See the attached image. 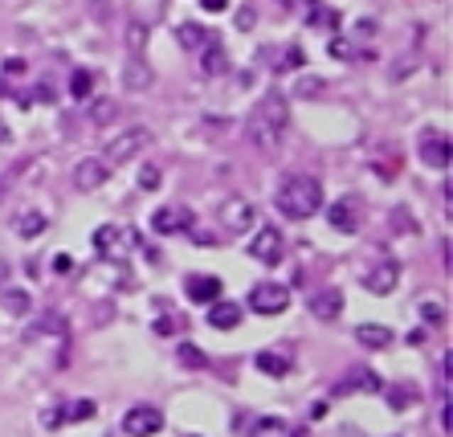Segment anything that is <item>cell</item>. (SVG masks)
Returning a JSON list of instances; mask_svg holds the SVG:
<instances>
[{
	"label": "cell",
	"instance_id": "obj_24",
	"mask_svg": "<svg viewBox=\"0 0 453 437\" xmlns=\"http://www.w3.org/2000/svg\"><path fill=\"white\" fill-rule=\"evenodd\" d=\"M249 437H290V425L282 417H261V421H253Z\"/></svg>",
	"mask_w": 453,
	"mask_h": 437
},
{
	"label": "cell",
	"instance_id": "obj_27",
	"mask_svg": "<svg viewBox=\"0 0 453 437\" xmlns=\"http://www.w3.org/2000/svg\"><path fill=\"white\" fill-rule=\"evenodd\" d=\"M258 368L266 376H286V372H290V360L282 356V352H261V356H258Z\"/></svg>",
	"mask_w": 453,
	"mask_h": 437
},
{
	"label": "cell",
	"instance_id": "obj_25",
	"mask_svg": "<svg viewBox=\"0 0 453 437\" xmlns=\"http://www.w3.org/2000/svg\"><path fill=\"white\" fill-rule=\"evenodd\" d=\"M147 37H151V29H147L143 21H131V25H127V33H123V41H127L131 58H135V53H143V49H147Z\"/></svg>",
	"mask_w": 453,
	"mask_h": 437
},
{
	"label": "cell",
	"instance_id": "obj_17",
	"mask_svg": "<svg viewBox=\"0 0 453 437\" xmlns=\"http://www.w3.org/2000/svg\"><path fill=\"white\" fill-rule=\"evenodd\" d=\"M200 49H204V53H200V74H209V78H221V74L229 70V53L221 49V41H212V37H209V41H204Z\"/></svg>",
	"mask_w": 453,
	"mask_h": 437
},
{
	"label": "cell",
	"instance_id": "obj_22",
	"mask_svg": "<svg viewBox=\"0 0 453 437\" xmlns=\"http://www.w3.org/2000/svg\"><path fill=\"white\" fill-rule=\"evenodd\" d=\"M307 25H323V29H339V13L327 9L323 0H307Z\"/></svg>",
	"mask_w": 453,
	"mask_h": 437
},
{
	"label": "cell",
	"instance_id": "obj_9",
	"mask_svg": "<svg viewBox=\"0 0 453 437\" xmlns=\"http://www.w3.org/2000/svg\"><path fill=\"white\" fill-rule=\"evenodd\" d=\"M163 429V413L151 405H135L127 409V417H123V433L127 437H155Z\"/></svg>",
	"mask_w": 453,
	"mask_h": 437
},
{
	"label": "cell",
	"instance_id": "obj_42",
	"mask_svg": "<svg viewBox=\"0 0 453 437\" xmlns=\"http://www.w3.org/2000/svg\"><path fill=\"white\" fill-rule=\"evenodd\" d=\"M282 65H286V70H294V65H302V49L294 45L290 53H286V62H282Z\"/></svg>",
	"mask_w": 453,
	"mask_h": 437
},
{
	"label": "cell",
	"instance_id": "obj_31",
	"mask_svg": "<svg viewBox=\"0 0 453 437\" xmlns=\"http://www.w3.org/2000/svg\"><path fill=\"white\" fill-rule=\"evenodd\" d=\"M70 421H86V417H94V401H74L70 409H62Z\"/></svg>",
	"mask_w": 453,
	"mask_h": 437
},
{
	"label": "cell",
	"instance_id": "obj_37",
	"mask_svg": "<svg viewBox=\"0 0 453 437\" xmlns=\"http://www.w3.org/2000/svg\"><path fill=\"white\" fill-rule=\"evenodd\" d=\"M176 327H180V319H176V315H160V319H155V331H160V335H172Z\"/></svg>",
	"mask_w": 453,
	"mask_h": 437
},
{
	"label": "cell",
	"instance_id": "obj_7",
	"mask_svg": "<svg viewBox=\"0 0 453 437\" xmlns=\"http://www.w3.org/2000/svg\"><path fill=\"white\" fill-rule=\"evenodd\" d=\"M249 307L258 311V315H282V311L290 307V291L278 286V282H258L249 291Z\"/></svg>",
	"mask_w": 453,
	"mask_h": 437
},
{
	"label": "cell",
	"instance_id": "obj_5",
	"mask_svg": "<svg viewBox=\"0 0 453 437\" xmlns=\"http://www.w3.org/2000/svg\"><path fill=\"white\" fill-rule=\"evenodd\" d=\"M282 249H286L282 229L278 225H261L258 233H253V242H249V258L261 261V266H278V261H282Z\"/></svg>",
	"mask_w": 453,
	"mask_h": 437
},
{
	"label": "cell",
	"instance_id": "obj_6",
	"mask_svg": "<svg viewBox=\"0 0 453 437\" xmlns=\"http://www.w3.org/2000/svg\"><path fill=\"white\" fill-rule=\"evenodd\" d=\"M221 225L229 233H249V229L258 225V209H253V200H245V196H229L225 205H221Z\"/></svg>",
	"mask_w": 453,
	"mask_h": 437
},
{
	"label": "cell",
	"instance_id": "obj_35",
	"mask_svg": "<svg viewBox=\"0 0 453 437\" xmlns=\"http://www.w3.org/2000/svg\"><path fill=\"white\" fill-rule=\"evenodd\" d=\"M155 184H160V168H155V163H143V172H139V188H147V193H151Z\"/></svg>",
	"mask_w": 453,
	"mask_h": 437
},
{
	"label": "cell",
	"instance_id": "obj_4",
	"mask_svg": "<svg viewBox=\"0 0 453 437\" xmlns=\"http://www.w3.org/2000/svg\"><path fill=\"white\" fill-rule=\"evenodd\" d=\"M327 221L335 233H347V237H356L359 229H364V200L359 196H339L331 212H327Z\"/></svg>",
	"mask_w": 453,
	"mask_h": 437
},
{
	"label": "cell",
	"instance_id": "obj_39",
	"mask_svg": "<svg viewBox=\"0 0 453 437\" xmlns=\"http://www.w3.org/2000/svg\"><path fill=\"white\" fill-rule=\"evenodd\" d=\"M388 405H392V409H405V405H413V392H388Z\"/></svg>",
	"mask_w": 453,
	"mask_h": 437
},
{
	"label": "cell",
	"instance_id": "obj_12",
	"mask_svg": "<svg viewBox=\"0 0 453 437\" xmlns=\"http://www.w3.org/2000/svg\"><path fill=\"white\" fill-rule=\"evenodd\" d=\"M307 307H310V315H315V319H323V323H335V319L343 315V294L335 291V286H323V291L310 294Z\"/></svg>",
	"mask_w": 453,
	"mask_h": 437
},
{
	"label": "cell",
	"instance_id": "obj_16",
	"mask_svg": "<svg viewBox=\"0 0 453 437\" xmlns=\"http://www.w3.org/2000/svg\"><path fill=\"white\" fill-rule=\"evenodd\" d=\"M209 323L217 331H233L241 323V303H229V298H212L209 303Z\"/></svg>",
	"mask_w": 453,
	"mask_h": 437
},
{
	"label": "cell",
	"instance_id": "obj_14",
	"mask_svg": "<svg viewBox=\"0 0 453 437\" xmlns=\"http://www.w3.org/2000/svg\"><path fill=\"white\" fill-rule=\"evenodd\" d=\"M184 294H188L192 303H200V307H209L212 298H221V278H212V274H188Z\"/></svg>",
	"mask_w": 453,
	"mask_h": 437
},
{
	"label": "cell",
	"instance_id": "obj_29",
	"mask_svg": "<svg viewBox=\"0 0 453 437\" xmlns=\"http://www.w3.org/2000/svg\"><path fill=\"white\" fill-rule=\"evenodd\" d=\"M90 90H94V74H90V70H74V74H70V95L78 98V102H86Z\"/></svg>",
	"mask_w": 453,
	"mask_h": 437
},
{
	"label": "cell",
	"instance_id": "obj_46",
	"mask_svg": "<svg viewBox=\"0 0 453 437\" xmlns=\"http://www.w3.org/2000/svg\"><path fill=\"white\" fill-rule=\"evenodd\" d=\"M184 437H196V433H184Z\"/></svg>",
	"mask_w": 453,
	"mask_h": 437
},
{
	"label": "cell",
	"instance_id": "obj_28",
	"mask_svg": "<svg viewBox=\"0 0 453 437\" xmlns=\"http://www.w3.org/2000/svg\"><path fill=\"white\" fill-rule=\"evenodd\" d=\"M33 298L29 291H21V286H4V311H13V315H29Z\"/></svg>",
	"mask_w": 453,
	"mask_h": 437
},
{
	"label": "cell",
	"instance_id": "obj_2",
	"mask_svg": "<svg viewBox=\"0 0 453 437\" xmlns=\"http://www.w3.org/2000/svg\"><path fill=\"white\" fill-rule=\"evenodd\" d=\"M274 205L282 217H290V221H307L315 212L323 209V184L315 176H286L282 180V188L274 193Z\"/></svg>",
	"mask_w": 453,
	"mask_h": 437
},
{
	"label": "cell",
	"instance_id": "obj_10",
	"mask_svg": "<svg viewBox=\"0 0 453 437\" xmlns=\"http://www.w3.org/2000/svg\"><path fill=\"white\" fill-rule=\"evenodd\" d=\"M107 180H111V163L102 160V156H86V160H78V168H74L78 193H98Z\"/></svg>",
	"mask_w": 453,
	"mask_h": 437
},
{
	"label": "cell",
	"instance_id": "obj_33",
	"mask_svg": "<svg viewBox=\"0 0 453 437\" xmlns=\"http://www.w3.org/2000/svg\"><path fill=\"white\" fill-rule=\"evenodd\" d=\"M82 4H86V9H90V13H94V21H111V0H82Z\"/></svg>",
	"mask_w": 453,
	"mask_h": 437
},
{
	"label": "cell",
	"instance_id": "obj_34",
	"mask_svg": "<svg viewBox=\"0 0 453 437\" xmlns=\"http://www.w3.org/2000/svg\"><path fill=\"white\" fill-rule=\"evenodd\" d=\"M323 86H327L323 78H315V74H310V78H298V86H294V95H319Z\"/></svg>",
	"mask_w": 453,
	"mask_h": 437
},
{
	"label": "cell",
	"instance_id": "obj_26",
	"mask_svg": "<svg viewBox=\"0 0 453 437\" xmlns=\"http://www.w3.org/2000/svg\"><path fill=\"white\" fill-rule=\"evenodd\" d=\"M114 114H119V102H114V98H94V102H90V123H94V127H107Z\"/></svg>",
	"mask_w": 453,
	"mask_h": 437
},
{
	"label": "cell",
	"instance_id": "obj_13",
	"mask_svg": "<svg viewBox=\"0 0 453 437\" xmlns=\"http://www.w3.org/2000/svg\"><path fill=\"white\" fill-rule=\"evenodd\" d=\"M421 160L429 163V168H449V160H453V144H449V135H421Z\"/></svg>",
	"mask_w": 453,
	"mask_h": 437
},
{
	"label": "cell",
	"instance_id": "obj_40",
	"mask_svg": "<svg viewBox=\"0 0 453 437\" xmlns=\"http://www.w3.org/2000/svg\"><path fill=\"white\" fill-rule=\"evenodd\" d=\"M33 95H37V102H53V86H49V82H41V86H37V90H33Z\"/></svg>",
	"mask_w": 453,
	"mask_h": 437
},
{
	"label": "cell",
	"instance_id": "obj_45",
	"mask_svg": "<svg viewBox=\"0 0 453 437\" xmlns=\"http://www.w3.org/2000/svg\"><path fill=\"white\" fill-rule=\"evenodd\" d=\"M0 144H9V127H4V119H0Z\"/></svg>",
	"mask_w": 453,
	"mask_h": 437
},
{
	"label": "cell",
	"instance_id": "obj_21",
	"mask_svg": "<svg viewBox=\"0 0 453 437\" xmlns=\"http://www.w3.org/2000/svg\"><path fill=\"white\" fill-rule=\"evenodd\" d=\"M45 212L41 209H25L21 212V217H16V233H21V237H25V242H33V237H41V233H45Z\"/></svg>",
	"mask_w": 453,
	"mask_h": 437
},
{
	"label": "cell",
	"instance_id": "obj_30",
	"mask_svg": "<svg viewBox=\"0 0 453 437\" xmlns=\"http://www.w3.org/2000/svg\"><path fill=\"white\" fill-rule=\"evenodd\" d=\"M176 360L184 364V368H209V356H204L196 343H180V347H176Z\"/></svg>",
	"mask_w": 453,
	"mask_h": 437
},
{
	"label": "cell",
	"instance_id": "obj_41",
	"mask_svg": "<svg viewBox=\"0 0 453 437\" xmlns=\"http://www.w3.org/2000/svg\"><path fill=\"white\" fill-rule=\"evenodd\" d=\"M200 9H204V13H225L229 0H200Z\"/></svg>",
	"mask_w": 453,
	"mask_h": 437
},
{
	"label": "cell",
	"instance_id": "obj_18",
	"mask_svg": "<svg viewBox=\"0 0 453 437\" xmlns=\"http://www.w3.org/2000/svg\"><path fill=\"white\" fill-rule=\"evenodd\" d=\"M127 242H135V237H131V233H123L119 225H102V229L94 233V245L102 249V254H111V258H119Z\"/></svg>",
	"mask_w": 453,
	"mask_h": 437
},
{
	"label": "cell",
	"instance_id": "obj_19",
	"mask_svg": "<svg viewBox=\"0 0 453 437\" xmlns=\"http://www.w3.org/2000/svg\"><path fill=\"white\" fill-rule=\"evenodd\" d=\"M335 392H380V376L372 372V368H356V372L347 376V380H339L335 384Z\"/></svg>",
	"mask_w": 453,
	"mask_h": 437
},
{
	"label": "cell",
	"instance_id": "obj_15",
	"mask_svg": "<svg viewBox=\"0 0 453 437\" xmlns=\"http://www.w3.org/2000/svg\"><path fill=\"white\" fill-rule=\"evenodd\" d=\"M151 82H155V70H151V65H147L139 53H135V58L123 65V86H127L131 95H139V90H147Z\"/></svg>",
	"mask_w": 453,
	"mask_h": 437
},
{
	"label": "cell",
	"instance_id": "obj_8",
	"mask_svg": "<svg viewBox=\"0 0 453 437\" xmlns=\"http://www.w3.org/2000/svg\"><path fill=\"white\" fill-rule=\"evenodd\" d=\"M188 225H192V212H188V205H160V209L151 212V229H155L160 237L188 233Z\"/></svg>",
	"mask_w": 453,
	"mask_h": 437
},
{
	"label": "cell",
	"instance_id": "obj_32",
	"mask_svg": "<svg viewBox=\"0 0 453 437\" xmlns=\"http://www.w3.org/2000/svg\"><path fill=\"white\" fill-rule=\"evenodd\" d=\"M421 319H425V323H433V327H441V323H445V307H437V303H425V307H421Z\"/></svg>",
	"mask_w": 453,
	"mask_h": 437
},
{
	"label": "cell",
	"instance_id": "obj_44",
	"mask_svg": "<svg viewBox=\"0 0 453 437\" xmlns=\"http://www.w3.org/2000/svg\"><path fill=\"white\" fill-rule=\"evenodd\" d=\"M237 25H241V29H249V25H253V9H241V13H237Z\"/></svg>",
	"mask_w": 453,
	"mask_h": 437
},
{
	"label": "cell",
	"instance_id": "obj_1",
	"mask_svg": "<svg viewBox=\"0 0 453 437\" xmlns=\"http://www.w3.org/2000/svg\"><path fill=\"white\" fill-rule=\"evenodd\" d=\"M290 127V102L282 95H261L253 111L245 114V139L258 147L261 156H278V147Z\"/></svg>",
	"mask_w": 453,
	"mask_h": 437
},
{
	"label": "cell",
	"instance_id": "obj_11",
	"mask_svg": "<svg viewBox=\"0 0 453 437\" xmlns=\"http://www.w3.org/2000/svg\"><path fill=\"white\" fill-rule=\"evenodd\" d=\"M368 294H392L396 291V282H400V261L396 258H380V261H372V270H368Z\"/></svg>",
	"mask_w": 453,
	"mask_h": 437
},
{
	"label": "cell",
	"instance_id": "obj_43",
	"mask_svg": "<svg viewBox=\"0 0 453 437\" xmlns=\"http://www.w3.org/2000/svg\"><path fill=\"white\" fill-rule=\"evenodd\" d=\"M4 74H25V62H21V58H9V62H4Z\"/></svg>",
	"mask_w": 453,
	"mask_h": 437
},
{
	"label": "cell",
	"instance_id": "obj_38",
	"mask_svg": "<svg viewBox=\"0 0 453 437\" xmlns=\"http://www.w3.org/2000/svg\"><path fill=\"white\" fill-rule=\"evenodd\" d=\"M62 409H45V413H41V421H45V429H58V425H62Z\"/></svg>",
	"mask_w": 453,
	"mask_h": 437
},
{
	"label": "cell",
	"instance_id": "obj_47",
	"mask_svg": "<svg viewBox=\"0 0 453 437\" xmlns=\"http://www.w3.org/2000/svg\"><path fill=\"white\" fill-rule=\"evenodd\" d=\"M0 193H4V184H0Z\"/></svg>",
	"mask_w": 453,
	"mask_h": 437
},
{
	"label": "cell",
	"instance_id": "obj_36",
	"mask_svg": "<svg viewBox=\"0 0 453 437\" xmlns=\"http://www.w3.org/2000/svg\"><path fill=\"white\" fill-rule=\"evenodd\" d=\"M331 58H351V53H356V49H351V41H343V37H331Z\"/></svg>",
	"mask_w": 453,
	"mask_h": 437
},
{
	"label": "cell",
	"instance_id": "obj_3",
	"mask_svg": "<svg viewBox=\"0 0 453 437\" xmlns=\"http://www.w3.org/2000/svg\"><path fill=\"white\" fill-rule=\"evenodd\" d=\"M147 144H151V131H147V127H123V131H114V135H111V144H107V156H102V160H107V163H127V160H135Z\"/></svg>",
	"mask_w": 453,
	"mask_h": 437
},
{
	"label": "cell",
	"instance_id": "obj_20",
	"mask_svg": "<svg viewBox=\"0 0 453 437\" xmlns=\"http://www.w3.org/2000/svg\"><path fill=\"white\" fill-rule=\"evenodd\" d=\"M356 340L364 343V347L380 352V347H388V343H392V331H388L384 323H359V327H356Z\"/></svg>",
	"mask_w": 453,
	"mask_h": 437
},
{
	"label": "cell",
	"instance_id": "obj_23",
	"mask_svg": "<svg viewBox=\"0 0 453 437\" xmlns=\"http://www.w3.org/2000/svg\"><path fill=\"white\" fill-rule=\"evenodd\" d=\"M176 41L184 49H200L204 41H209V29H200L196 21H184V25H176Z\"/></svg>",
	"mask_w": 453,
	"mask_h": 437
}]
</instances>
